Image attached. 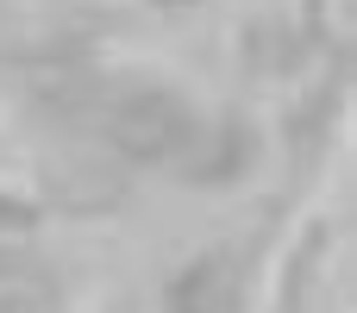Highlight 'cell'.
Masks as SVG:
<instances>
[{"label":"cell","instance_id":"cell-1","mask_svg":"<svg viewBox=\"0 0 357 313\" xmlns=\"http://www.w3.org/2000/svg\"><path fill=\"white\" fill-rule=\"evenodd\" d=\"M188 138H195V125H188L182 100H169V94H144V100H132V107L113 119V144H119L126 157H138V163L176 157Z\"/></svg>","mask_w":357,"mask_h":313},{"label":"cell","instance_id":"cell-2","mask_svg":"<svg viewBox=\"0 0 357 313\" xmlns=\"http://www.w3.org/2000/svg\"><path fill=\"white\" fill-rule=\"evenodd\" d=\"M213 276H220L213 264H195V270L176 282V295H169L176 313H213V301H220V282H213Z\"/></svg>","mask_w":357,"mask_h":313}]
</instances>
